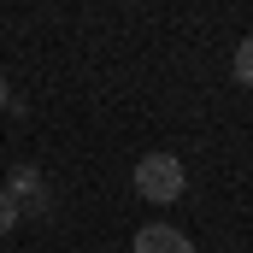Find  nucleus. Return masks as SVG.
I'll use <instances>...</instances> for the list:
<instances>
[{"mask_svg": "<svg viewBox=\"0 0 253 253\" xmlns=\"http://www.w3.org/2000/svg\"><path fill=\"white\" fill-rule=\"evenodd\" d=\"M183 189H189V171H183L177 153H141L135 159V194L141 200L171 206V200H183Z\"/></svg>", "mask_w": 253, "mask_h": 253, "instance_id": "1", "label": "nucleus"}, {"mask_svg": "<svg viewBox=\"0 0 253 253\" xmlns=\"http://www.w3.org/2000/svg\"><path fill=\"white\" fill-rule=\"evenodd\" d=\"M135 253H194V242L177 224H141L135 230Z\"/></svg>", "mask_w": 253, "mask_h": 253, "instance_id": "2", "label": "nucleus"}, {"mask_svg": "<svg viewBox=\"0 0 253 253\" xmlns=\"http://www.w3.org/2000/svg\"><path fill=\"white\" fill-rule=\"evenodd\" d=\"M6 189L18 194V200H36V206H42V177H36V165H12Z\"/></svg>", "mask_w": 253, "mask_h": 253, "instance_id": "3", "label": "nucleus"}, {"mask_svg": "<svg viewBox=\"0 0 253 253\" xmlns=\"http://www.w3.org/2000/svg\"><path fill=\"white\" fill-rule=\"evenodd\" d=\"M18 218H24V200H18L12 189H0V236H12V230H18Z\"/></svg>", "mask_w": 253, "mask_h": 253, "instance_id": "4", "label": "nucleus"}, {"mask_svg": "<svg viewBox=\"0 0 253 253\" xmlns=\"http://www.w3.org/2000/svg\"><path fill=\"white\" fill-rule=\"evenodd\" d=\"M230 71H236V83H242V88H253V36L242 42V47H236V59H230Z\"/></svg>", "mask_w": 253, "mask_h": 253, "instance_id": "5", "label": "nucleus"}, {"mask_svg": "<svg viewBox=\"0 0 253 253\" xmlns=\"http://www.w3.org/2000/svg\"><path fill=\"white\" fill-rule=\"evenodd\" d=\"M6 106H12V83L0 77V112H6Z\"/></svg>", "mask_w": 253, "mask_h": 253, "instance_id": "6", "label": "nucleus"}, {"mask_svg": "<svg viewBox=\"0 0 253 253\" xmlns=\"http://www.w3.org/2000/svg\"><path fill=\"white\" fill-rule=\"evenodd\" d=\"M129 6H135V0H129Z\"/></svg>", "mask_w": 253, "mask_h": 253, "instance_id": "7", "label": "nucleus"}]
</instances>
